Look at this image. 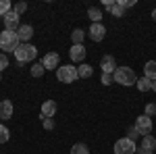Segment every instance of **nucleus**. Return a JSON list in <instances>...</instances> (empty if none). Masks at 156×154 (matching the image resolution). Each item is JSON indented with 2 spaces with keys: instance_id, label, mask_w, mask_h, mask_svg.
<instances>
[{
  "instance_id": "4468645a",
  "label": "nucleus",
  "mask_w": 156,
  "mask_h": 154,
  "mask_svg": "<svg viewBox=\"0 0 156 154\" xmlns=\"http://www.w3.org/2000/svg\"><path fill=\"white\" fill-rule=\"evenodd\" d=\"M40 110H42V119L54 117V115H56V102H54V100H46Z\"/></svg>"
},
{
  "instance_id": "e433bc0d",
  "label": "nucleus",
  "mask_w": 156,
  "mask_h": 154,
  "mask_svg": "<svg viewBox=\"0 0 156 154\" xmlns=\"http://www.w3.org/2000/svg\"><path fill=\"white\" fill-rule=\"evenodd\" d=\"M0 79H2V73H0Z\"/></svg>"
},
{
  "instance_id": "2f4dec72",
  "label": "nucleus",
  "mask_w": 156,
  "mask_h": 154,
  "mask_svg": "<svg viewBox=\"0 0 156 154\" xmlns=\"http://www.w3.org/2000/svg\"><path fill=\"white\" fill-rule=\"evenodd\" d=\"M42 121H44V129H54V119L52 117H48V119H42Z\"/></svg>"
},
{
  "instance_id": "393cba45",
  "label": "nucleus",
  "mask_w": 156,
  "mask_h": 154,
  "mask_svg": "<svg viewBox=\"0 0 156 154\" xmlns=\"http://www.w3.org/2000/svg\"><path fill=\"white\" fill-rule=\"evenodd\" d=\"M12 11H15L17 15H19V17H21V15H23V13L27 11V4H25V2H17V4L12 6Z\"/></svg>"
},
{
  "instance_id": "6e6552de",
  "label": "nucleus",
  "mask_w": 156,
  "mask_h": 154,
  "mask_svg": "<svg viewBox=\"0 0 156 154\" xmlns=\"http://www.w3.org/2000/svg\"><path fill=\"white\" fill-rule=\"evenodd\" d=\"M42 65H44L46 71H56V67H60V54L58 52H48L42 59Z\"/></svg>"
},
{
  "instance_id": "9b49d317",
  "label": "nucleus",
  "mask_w": 156,
  "mask_h": 154,
  "mask_svg": "<svg viewBox=\"0 0 156 154\" xmlns=\"http://www.w3.org/2000/svg\"><path fill=\"white\" fill-rule=\"evenodd\" d=\"M100 69H102V73L112 75V73L117 71V60H115V56H110V54L102 56V60H100Z\"/></svg>"
},
{
  "instance_id": "9d476101",
  "label": "nucleus",
  "mask_w": 156,
  "mask_h": 154,
  "mask_svg": "<svg viewBox=\"0 0 156 154\" xmlns=\"http://www.w3.org/2000/svg\"><path fill=\"white\" fill-rule=\"evenodd\" d=\"M85 46L83 44H73L71 46V50H69V56H71V60L73 63H83L85 60Z\"/></svg>"
},
{
  "instance_id": "c85d7f7f",
  "label": "nucleus",
  "mask_w": 156,
  "mask_h": 154,
  "mask_svg": "<svg viewBox=\"0 0 156 154\" xmlns=\"http://www.w3.org/2000/svg\"><path fill=\"white\" fill-rule=\"evenodd\" d=\"M6 67H9V56H6V54H2V52H0V73L4 71V69H6Z\"/></svg>"
},
{
  "instance_id": "39448f33",
  "label": "nucleus",
  "mask_w": 156,
  "mask_h": 154,
  "mask_svg": "<svg viewBox=\"0 0 156 154\" xmlns=\"http://www.w3.org/2000/svg\"><path fill=\"white\" fill-rule=\"evenodd\" d=\"M115 154H135V150H137V146H135V142L133 140H129V138H121V140H117L115 142Z\"/></svg>"
},
{
  "instance_id": "cd10ccee",
  "label": "nucleus",
  "mask_w": 156,
  "mask_h": 154,
  "mask_svg": "<svg viewBox=\"0 0 156 154\" xmlns=\"http://www.w3.org/2000/svg\"><path fill=\"white\" fill-rule=\"evenodd\" d=\"M127 138H129V140H133V142L140 138V131L135 129V125H133V127H129V131H127Z\"/></svg>"
},
{
  "instance_id": "ddd939ff",
  "label": "nucleus",
  "mask_w": 156,
  "mask_h": 154,
  "mask_svg": "<svg viewBox=\"0 0 156 154\" xmlns=\"http://www.w3.org/2000/svg\"><path fill=\"white\" fill-rule=\"evenodd\" d=\"M140 148H142V152H154L156 150V138L152 135V133H148V135H144L142 138V144H140Z\"/></svg>"
},
{
  "instance_id": "f03ea898",
  "label": "nucleus",
  "mask_w": 156,
  "mask_h": 154,
  "mask_svg": "<svg viewBox=\"0 0 156 154\" xmlns=\"http://www.w3.org/2000/svg\"><path fill=\"white\" fill-rule=\"evenodd\" d=\"M36 56H37V48L34 44H19V48L15 50V59L19 65L31 63V60H36Z\"/></svg>"
},
{
  "instance_id": "c9c22d12",
  "label": "nucleus",
  "mask_w": 156,
  "mask_h": 154,
  "mask_svg": "<svg viewBox=\"0 0 156 154\" xmlns=\"http://www.w3.org/2000/svg\"><path fill=\"white\" fill-rule=\"evenodd\" d=\"M142 154H150V152H142Z\"/></svg>"
},
{
  "instance_id": "f257e3e1",
  "label": "nucleus",
  "mask_w": 156,
  "mask_h": 154,
  "mask_svg": "<svg viewBox=\"0 0 156 154\" xmlns=\"http://www.w3.org/2000/svg\"><path fill=\"white\" fill-rule=\"evenodd\" d=\"M112 79H115V83H121L123 88H129V85L137 83V75L131 67H117V71L112 73Z\"/></svg>"
},
{
  "instance_id": "72a5a7b5",
  "label": "nucleus",
  "mask_w": 156,
  "mask_h": 154,
  "mask_svg": "<svg viewBox=\"0 0 156 154\" xmlns=\"http://www.w3.org/2000/svg\"><path fill=\"white\" fill-rule=\"evenodd\" d=\"M152 92H156V81H152Z\"/></svg>"
},
{
  "instance_id": "dca6fc26",
  "label": "nucleus",
  "mask_w": 156,
  "mask_h": 154,
  "mask_svg": "<svg viewBox=\"0 0 156 154\" xmlns=\"http://www.w3.org/2000/svg\"><path fill=\"white\" fill-rule=\"evenodd\" d=\"M144 77L156 81V60H148L144 65Z\"/></svg>"
},
{
  "instance_id": "c756f323",
  "label": "nucleus",
  "mask_w": 156,
  "mask_h": 154,
  "mask_svg": "<svg viewBox=\"0 0 156 154\" xmlns=\"http://www.w3.org/2000/svg\"><path fill=\"white\" fill-rule=\"evenodd\" d=\"M100 83H104V85H110V83H115V79H112V75H108V73H102V77H100Z\"/></svg>"
},
{
  "instance_id": "4be33fe9",
  "label": "nucleus",
  "mask_w": 156,
  "mask_h": 154,
  "mask_svg": "<svg viewBox=\"0 0 156 154\" xmlns=\"http://www.w3.org/2000/svg\"><path fill=\"white\" fill-rule=\"evenodd\" d=\"M71 154H90V148L85 144H73Z\"/></svg>"
},
{
  "instance_id": "7c9ffc66",
  "label": "nucleus",
  "mask_w": 156,
  "mask_h": 154,
  "mask_svg": "<svg viewBox=\"0 0 156 154\" xmlns=\"http://www.w3.org/2000/svg\"><path fill=\"white\" fill-rule=\"evenodd\" d=\"M117 4H121L123 9H131L135 6V0H117Z\"/></svg>"
},
{
  "instance_id": "aec40b11",
  "label": "nucleus",
  "mask_w": 156,
  "mask_h": 154,
  "mask_svg": "<svg viewBox=\"0 0 156 154\" xmlns=\"http://www.w3.org/2000/svg\"><path fill=\"white\" fill-rule=\"evenodd\" d=\"M29 73H31V77H42L44 73H46V69H44V65L42 63H36V65H31V69H29Z\"/></svg>"
},
{
  "instance_id": "f3484780",
  "label": "nucleus",
  "mask_w": 156,
  "mask_h": 154,
  "mask_svg": "<svg viewBox=\"0 0 156 154\" xmlns=\"http://www.w3.org/2000/svg\"><path fill=\"white\" fill-rule=\"evenodd\" d=\"M77 75H79V79H90L94 75V69L90 65H79L77 67Z\"/></svg>"
},
{
  "instance_id": "423d86ee",
  "label": "nucleus",
  "mask_w": 156,
  "mask_h": 154,
  "mask_svg": "<svg viewBox=\"0 0 156 154\" xmlns=\"http://www.w3.org/2000/svg\"><path fill=\"white\" fill-rule=\"evenodd\" d=\"M2 21H4V29H9V31H17V29L21 27V19H19V15L15 11L6 13V15L2 17Z\"/></svg>"
},
{
  "instance_id": "473e14b6",
  "label": "nucleus",
  "mask_w": 156,
  "mask_h": 154,
  "mask_svg": "<svg viewBox=\"0 0 156 154\" xmlns=\"http://www.w3.org/2000/svg\"><path fill=\"white\" fill-rule=\"evenodd\" d=\"M115 4H117V2H115V0H102V6H104V9H106V11H110V9H112V6H115Z\"/></svg>"
},
{
  "instance_id": "6ab92c4d",
  "label": "nucleus",
  "mask_w": 156,
  "mask_h": 154,
  "mask_svg": "<svg viewBox=\"0 0 156 154\" xmlns=\"http://www.w3.org/2000/svg\"><path fill=\"white\" fill-rule=\"evenodd\" d=\"M87 17H90L94 23H100V19H102V11L96 9V6H90V9H87Z\"/></svg>"
},
{
  "instance_id": "7ed1b4c3",
  "label": "nucleus",
  "mask_w": 156,
  "mask_h": 154,
  "mask_svg": "<svg viewBox=\"0 0 156 154\" xmlns=\"http://www.w3.org/2000/svg\"><path fill=\"white\" fill-rule=\"evenodd\" d=\"M19 38H17V31H9V29H4L2 34H0V50H4V52H12L15 54V50L19 48Z\"/></svg>"
},
{
  "instance_id": "2eb2a0df",
  "label": "nucleus",
  "mask_w": 156,
  "mask_h": 154,
  "mask_svg": "<svg viewBox=\"0 0 156 154\" xmlns=\"http://www.w3.org/2000/svg\"><path fill=\"white\" fill-rule=\"evenodd\" d=\"M12 102L11 100H0V119H11L12 117Z\"/></svg>"
},
{
  "instance_id": "0eeeda50",
  "label": "nucleus",
  "mask_w": 156,
  "mask_h": 154,
  "mask_svg": "<svg viewBox=\"0 0 156 154\" xmlns=\"http://www.w3.org/2000/svg\"><path fill=\"white\" fill-rule=\"evenodd\" d=\"M135 129L140 131L142 135L152 133V119L148 117V115H140V117L135 119Z\"/></svg>"
},
{
  "instance_id": "a878e982",
  "label": "nucleus",
  "mask_w": 156,
  "mask_h": 154,
  "mask_svg": "<svg viewBox=\"0 0 156 154\" xmlns=\"http://www.w3.org/2000/svg\"><path fill=\"white\" fill-rule=\"evenodd\" d=\"M123 13H125V9H123L121 4H115V6L110 9V15H112V17H123Z\"/></svg>"
},
{
  "instance_id": "f704fd0d",
  "label": "nucleus",
  "mask_w": 156,
  "mask_h": 154,
  "mask_svg": "<svg viewBox=\"0 0 156 154\" xmlns=\"http://www.w3.org/2000/svg\"><path fill=\"white\" fill-rule=\"evenodd\" d=\"M152 19H154V21H156V9H154V11H152Z\"/></svg>"
},
{
  "instance_id": "4c0bfd02",
  "label": "nucleus",
  "mask_w": 156,
  "mask_h": 154,
  "mask_svg": "<svg viewBox=\"0 0 156 154\" xmlns=\"http://www.w3.org/2000/svg\"><path fill=\"white\" fill-rule=\"evenodd\" d=\"M0 121H2V119H0Z\"/></svg>"
},
{
  "instance_id": "20e7f679",
  "label": "nucleus",
  "mask_w": 156,
  "mask_h": 154,
  "mask_svg": "<svg viewBox=\"0 0 156 154\" xmlns=\"http://www.w3.org/2000/svg\"><path fill=\"white\" fill-rule=\"evenodd\" d=\"M56 79L60 83H73L79 79V75H77V67H73V65H60L58 69H56Z\"/></svg>"
},
{
  "instance_id": "5701e85b",
  "label": "nucleus",
  "mask_w": 156,
  "mask_h": 154,
  "mask_svg": "<svg viewBox=\"0 0 156 154\" xmlns=\"http://www.w3.org/2000/svg\"><path fill=\"white\" fill-rule=\"evenodd\" d=\"M9 138H11V131H9V127L0 123V144H6V142H9Z\"/></svg>"
},
{
  "instance_id": "b1692460",
  "label": "nucleus",
  "mask_w": 156,
  "mask_h": 154,
  "mask_svg": "<svg viewBox=\"0 0 156 154\" xmlns=\"http://www.w3.org/2000/svg\"><path fill=\"white\" fill-rule=\"evenodd\" d=\"M12 11V4L9 2V0H0V17H4L6 13Z\"/></svg>"
},
{
  "instance_id": "1a4fd4ad",
  "label": "nucleus",
  "mask_w": 156,
  "mask_h": 154,
  "mask_svg": "<svg viewBox=\"0 0 156 154\" xmlns=\"http://www.w3.org/2000/svg\"><path fill=\"white\" fill-rule=\"evenodd\" d=\"M87 36H90V40H94V42H102L104 36H106V27H104L102 23H92Z\"/></svg>"
},
{
  "instance_id": "f8f14e48",
  "label": "nucleus",
  "mask_w": 156,
  "mask_h": 154,
  "mask_svg": "<svg viewBox=\"0 0 156 154\" xmlns=\"http://www.w3.org/2000/svg\"><path fill=\"white\" fill-rule=\"evenodd\" d=\"M17 38H19L21 44H29V40L34 38V27L31 25H21L17 29Z\"/></svg>"
},
{
  "instance_id": "bb28decb",
  "label": "nucleus",
  "mask_w": 156,
  "mask_h": 154,
  "mask_svg": "<svg viewBox=\"0 0 156 154\" xmlns=\"http://www.w3.org/2000/svg\"><path fill=\"white\" fill-rule=\"evenodd\" d=\"M144 115H148V117L156 115V102H148V104H146V113Z\"/></svg>"
},
{
  "instance_id": "412c9836",
  "label": "nucleus",
  "mask_w": 156,
  "mask_h": 154,
  "mask_svg": "<svg viewBox=\"0 0 156 154\" xmlns=\"http://www.w3.org/2000/svg\"><path fill=\"white\" fill-rule=\"evenodd\" d=\"M71 40H73V44H83V40H85V31H83V29H73Z\"/></svg>"
},
{
  "instance_id": "a211bd4d",
  "label": "nucleus",
  "mask_w": 156,
  "mask_h": 154,
  "mask_svg": "<svg viewBox=\"0 0 156 154\" xmlns=\"http://www.w3.org/2000/svg\"><path fill=\"white\" fill-rule=\"evenodd\" d=\"M135 85L140 92H152V79H148V77H140Z\"/></svg>"
}]
</instances>
